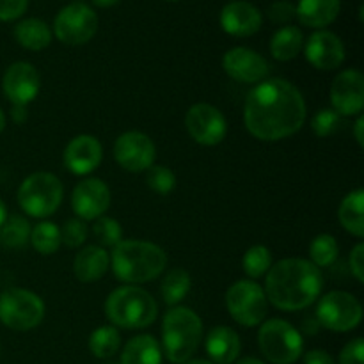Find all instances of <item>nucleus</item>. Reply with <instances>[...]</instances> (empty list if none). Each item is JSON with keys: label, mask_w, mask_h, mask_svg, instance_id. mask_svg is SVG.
Returning a JSON list of instances; mask_svg holds the SVG:
<instances>
[{"label": "nucleus", "mask_w": 364, "mask_h": 364, "mask_svg": "<svg viewBox=\"0 0 364 364\" xmlns=\"http://www.w3.org/2000/svg\"><path fill=\"white\" fill-rule=\"evenodd\" d=\"M340 364H364V341L354 338L343 347L340 354Z\"/></svg>", "instance_id": "4c0bfd02"}, {"label": "nucleus", "mask_w": 364, "mask_h": 364, "mask_svg": "<svg viewBox=\"0 0 364 364\" xmlns=\"http://www.w3.org/2000/svg\"><path fill=\"white\" fill-rule=\"evenodd\" d=\"M121 364H162V348L149 334L135 336L124 345Z\"/></svg>", "instance_id": "b1692460"}, {"label": "nucleus", "mask_w": 364, "mask_h": 364, "mask_svg": "<svg viewBox=\"0 0 364 364\" xmlns=\"http://www.w3.org/2000/svg\"><path fill=\"white\" fill-rule=\"evenodd\" d=\"M121 347L119 331L112 326H103L89 336V350L98 359H110Z\"/></svg>", "instance_id": "c85d7f7f"}, {"label": "nucleus", "mask_w": 364, "mask_h": 364, "mask_svg": "<svg viewBox=\"0 0 364 364\" xmlns=\"http://www.w3.org/2000/svg\"><path fill=\"white\" fill-rule=\"evenodd\" d=\"M192 287L191 274L185 269H173L164 276L162 284H160V294H162L164 302L171 308L180 304L188 295Z\"/></svg>", "instance_id": "cd10ccee"}, {"label": "nucleus", "mask_w": 364, "mask_h": 364, "mask_svg": "<svg viewBox=\"0 0 364 364\" xmlns=\"http://www.w3.org/2000/svg\"><path fill=\"white\" fill-rule=\"evenodd\" d=\"M304 364H336L333 355L327 354L326 350H309L304 354Z\"/></svg>", "instance_id": "79ce46f5"}, {"label": "nucleus", "mask_w": 364, "mask_h": 364, "mask_svg": "<svg viewBox=\"0 0 364 364\" xmlns=\"http://www.w3.org/2000/svg\"><path fill=\"white\" fill-rule=\"evenodd\" d=\"M31 230L32 228L27 219L20 215H7V219L0 226V244L11 249L23 247L31 238Z\"/></svg>", "instance_id": "7c9ffc66"}, {"label": "nucleus", "mask_w": 364, "mask_h": 364, "mask_svg": "<svg viewBox=\"0 0 364 364\" xmlns=\"http://www.w3.org/2000/svg\"><path fill=\"white\" fill-rule=\"evenodd\" d=\"M92 237L96 238L100 247H116L121 240H123V231H121L119 223L112 217L102 215L100 219L95 220L92 226Z\"/></svg>", "instance_id": "72a5a7b5"}, {"label": "nucleus", "mask_w": 364, "mask_h": 364, "mask_svg": "<svg viewBox=\"0 0 364 364\" xmlns=\"http://www.w3.org/2000/svg\"><path fill=\"white\" fill-rule=\"evenodd\" d=\"M0 352H2V347H0Z\"/></svg>", "instance_id": "864d4df0"}, {"label": "nucleus", "mask_w": 364, "mask_h": 364, "mask_svg": "<svg viewBox=\"0 0 364 364\" xmlns=\"http://www.w3.org/2000/svg\"><path fill=\"white\" fill-rule=\"evenodd\" d=\"M45 318V302L34 291L9 288L0 294V322L13 331H31Z\"/></svg>", "instance_id": "6e6552de"}, {"label": "nucleus", "mask_w": 364, "mask_h": 364, "mask_svg": "<svg viewBox=\"0 0 364 364\" xmlns=\"http://www.w3.org/2000/svg\"><path fill=\"white\" fill-rule=\"evenodd\" d=\"M306 121V102L301 91L284 78L263 80L249 92L244 123L259 141L274 142L291 137Z\"/></svg>", "instance_id": "f257e3e1"}, {"label": "nucleus", "mask_w": 364, "mask_h": 364, "mask_svg": "<svg viewBox=\"0 0 364 364\" xmlns=\"http://www.w3.org/2000/svg\"><path fill=\"white\" fill-rule=\"evenodd\" d=\"M110 206V191L98 178H87L75 187L71 194V208L80 220H96Z\"/></svg>", "instance_id": "dca6fc26"}, {"label": "nucleus", "mask_w": 364, "mask_h": 364, "mask_svg": "<svg viewBox=\"0 0 364 364\" xmlns=\"http://www.w3.org/2000/svg\"><path fill=\"white\" fill-rule=\"evenodd\" d=\"M338 219L345 231L354 237H364V191L355 188L343 198L338 208Z\"/></svg>", "instance_id": "393cba45"}, {"label": "nucleus", "mask_w": 364, "mask_h": 364, "mask_svg": "<svg viewBox=\"0 0 364 364\" xmlns=\"http://www.w3.org/2000/svg\"><path fill=\"white\" fill-rule=\"evenodd\" d=\"M331 109L340 116H359L364 107V77L359 70H345L331 85Z\"/></svg>", "instance_id": "4468645a"}, {"label": "nucleus", "mask_w": 364, "mask_h": 364, "mask_svg": "<svg viewBox=\"0 0 364 364\" xmlns=\"http://www.w3.org/2000/svg\"><path fill=\"white\" fill-rule=\"evenodd\" d=\"M85 240H87V226H85L84 220L70 219L64 223L63 230H60V242L63 244L75 249L80 247Z\"/></svg>", "instance_id": "e433bc0d"}, {"label": "nucleus", "mask_w": 364, "mask_h": 364, "mask_svg": "<svg viewBox=\"0 0 364 364\" xmlns=\"http://www.w3.org/2000/svg\"><path fill=\"white\" fill-rule=\"evenodd\" d=\"M98 31V16L89 6L80 2L63 7L53 21V32L64 45H85Z\"/></svg>", "instance_id": "9b49d317"}, {"label": "nucleus", "mask_w": 364, "mask_h": 364, "mask_svg": "<svg viewBox=\"0 0 364 364\" xmlns=\"http://www.w3.org/2000/svg\"><path fill=\"white\" fill-rule=\"evenodd\" d=\"M304 53L308 63L320 71L338 70L345 60L343 41L329 31H316L309 36Z\"/></svg>", "instance_id": "a211bd4d"}, {"label": "nucleus", "mask_w": 364, "mask_h": 364, "mask_svg": "<svg viewBox=\"0 0 364 364\" xmlns=\"http://www.w3.org/2000/svg\"><path fill=\"white\" fill-rule=\"evenodd\" d=\"M105 315L114 326L123 329H144L156 320L159 306L144 288L127 284L116 288L107 297Z\"/></svg>", "instance_id": "39448f33"}, {"label": "nucleus", "mask_w": 364, "mask_h": 364, "mask_svg": "<svg viewBox=\"0 0 364 364\" xmlns=\"http://www.w3.org/2000/svg\"><path fill=\"white\" fill-rule=\"evenodd\" d=\"M269 18L274 23H288L290 20H294L295 16V6L287 0H279V2H274L269 7Z\"/></svg>", "instance_id": "58836bf2"}, {"label": "nucleus", "mask_w": 364, "mask_h": 364, "mask_svg": "<svg viewBox=\"0 0 364 364\" xmlns=\"http://www.w3.org/2000/svg\"><path fill=\"white\" fill-rule=\"evenodd\" d=\"M103 148L92 135H77L64 149V166L77 176H87L102 164Z\"/></svg>", "instance_id": "6ab92c4d"}, {"label": "nucleus", "mask_w": 364, "mask_h": 364, "mask_svg": "<svg viewBox=\"0 0 364 364\" xmlns=\"http://www.w3.org/2000/svg\"><path fill=\"white\" fill-rule=\"evenodd\" d=\"M102 364H121L119 361H112V359H107L105 363H102Z\"/></svg>", "instance_id": "3c124183"}, {"label": "nucleus", "mask_w": 364, "mask_h": 364, "mask_svg": "<svg viewBox=\"0 0 364 364\" xmlns=\"http://www.w3.org/2000/svg\"><path fill=\"white\" fill-rule=\"evenodd\" d=\"M64 188L59 178L52 173H34L25 178L18 188V205L27 215L46 219L63 203Z\"/></svg>", "instance_id": "423d86ee"}, {"label": "nucleus", "mask_w": 364, "mask_h": 364, "mask_svg": "<svg viewBox=\"0 0 364 364\" xmlns=\"http://www.w3.org/2000/svg\"><path fill=\"white\" fill-rule=\"evenodd\" d=\"M304 46V36L299 27L294 25H284L279 31L274 32L272 39H270V53L274 55V59L277 60H287L295 59L299 55V52Z\"/></svg>", "instance_id": "bb28decb"}, {"label": "nucleus", "mask_w": 364, "mask_h": 364, "mask_svg": "<svg viewBox=\"0 0 364 364\" xmlns=\"http://www.w3.org/2000/svg\"><path fill=\"white\" fill-rule=\"evenodd\" d=\"M14 39L23 48L39 52V50H45L52 41V31L39 18H27V20H21L20 23H16Z\"/></svg>", "instance_id": "a878e982"}, {"label": "nucleus", "mask_w": 364, "mask_h": 364, "mask_svg": "<svg viewBox=\"0 0 364 364\" xmlns=\"http://www.w3.org/2000/svg\"><path fill=\"white\" fill-rule=\"evenodd\" d=\"M205 348L210 363L213 364H233L240 354V336L231 327L217 326L208 333Z\"/></svg>", "instance_id": "412c9836"}, {"label": "nucleus", "mask_w": 364, "mask_h": 364, "mask_svg": "<svg viewBox=\"0 0 364 364\" xmlns=\"http://www.w3.org/2000/svg\"><path fill=\"white\" fill-rule=\"evenodd\" d=\"M28 242L32 244V247L43 256H50L53 252L59 251L60 247V230L57 228V224L53 223H39L38 226H34L31 230V238Z\"/></svg>", "instance_id": "c756f323"}, {"label": "nucleus", "mask_w": 364, "mask_h": 364, "mask_svg": "<svg viewBox=\"0 0 364 364\" xmlns=\"http://www.w3.org/2000/svg\"><path fill=\"white\" fill-rule=\"evenodd\" d=\"M363 130H364V117L359 114L358 116V121H355L354 124V135H355V141H358V144L361 146L364 144V135H363Z\"/></svg>", "instance_id": "c03bdc74"}, {"label": "nucleus", "mask_w": 364, "mask_h": 364, "mask_svg": "<svg viewBox=\"0 0 364 364\" xmlns=\"http://www.w3.org/2000/svg\"><path fill=\"white\" fill-rule=\"evenodd\" d=\"M4 128H6V114H4L2 109H0V134L4 132Z\"/></svg>", "instance_id": "8fccbe9b"}, {"label": "nucleus", "mask_w": 364, "mask_h": 364, "mask_svg": "<svg viewBox=\"0 0 364 364\" xmlns=\"http://www.w3.org/2000/svg\"><path fill=\"white\" fill-rule=\"evenodd\" d=\"M41 78L31 63H14L6 70L2 89L13 105H28L39 92Z\"/></svg>", "instance_id": "f3484780"}, {"label": "nucleus", "mask_w": 364, "mask_h": 364, "mask_svg": "<svg viewBox=\"0 0 364 364\" xmlns=\"http://www.w3.org/2000/svg\"><path fill=\"white\" fill-rule=\"evenodd\" d=\"M235 364H265V363L259 361V359H256V358H245V359H240V361L235 363Z\"/></svg>", "instance_id": "de8ad7c7"}, {"label": "nucleus", "mask_w": 364, "mask_h": 364, "mask_svg": "<svg viewBox=\"0 0 364 364\" xmlns=\"http://www.w3.org/2000/svg\"><path fill=\"white\" fill-rule=\"evenodd\" d=\"M340 9V0H299L295 16L306 27L323 28L336 20Z\"/></svg>", "instance_id": "5701e85b"}, {"label": "nucleus", "mask_w": 364, "mask_h": 364, "mask_svg": "<svg viewBox=\"0 0 364 364\" xmlns=\"http://www.w3.org/2000/svg\"><path fill=\"white\" fill-rule=\"evenodd\" d=\"M156 148L142 132H124L114 142V159L130 173H142L153 166Z\"/></svg>", "instance_id": "ddd939ff"}, {"label": "nucleus", "mask_w": 364, "mask_h": 364, "mask_svg": "<svg viewBox=\"0 0 364 364\" xmlns=\"http://www.w3.org/2000/svg\"><path fill=\"white\" fill-rule=\"evenodd\" d=\"M203 340V322L198 313L174 306L164 316L162 348L171 363L181 364L192 359Z\"/></svg>", "instance_id": "20e7f679"}, {"label": "nucleus", "mask_w": 364, "mask_h": 364, "mask_svg": "<svg viewBox=\"0 0 364 364\" xmlns=\"http://www.w3.org/2000/svg\"><path fill=\"white\" fill-rule=\"evenodd\" d=\"M181 364H213L210 361H205V359H188V361L181 363Z\"/></svg>", "instance_id": "09e8293b"}, {"label": "nucleus", "mask_w": 364, "mask_h": 364, "mask_svg": "<svg viewBox=\"0 0 364 364\" xmlns=\"http://www.w3.org/2000/svg\"><path fill=\"white\" fill-rule=\"evenodd\" d=\"M121 0H95V4L98 7H112L116 6V4H119Z\"/></svg>", "instance_id": "a18cd8bd"}, {"label": "nucleus", "mask_w": 364, "mask_h": 364, "mask_svg": "<svg viewBox=\"0 0 364 364\" xmlns=\"http://www.w3.org/2000/svg\"><path fill=\"white\" fill-rule=\"evenodd\" d=\"M348 263H350V272L359 283H364V245L358 244L350 252V258H348Z\"/></svg>", "instance_id": "a19ab883"}, {"label": "nucleus", "mask_w": 364, "mask_h": 364, "mask_svg": "<svg viewBox=\"0 0 364 364\" xmlns=\"http://www.w3.org/2000/svg\"><path fill=\"white\" fill-rule=\"evenodd\" d=\"M267 301L283 311H301L320 297L323 277L318 267L302 258H284L265 274Z\"/></svg>", "instance_id": "f03ea898"}, {"label": "nucleus", "mask_w": 364, "mask_h": 364, "mask_svg": "<svg viewBox=\"0 0 364 364\" xmlns=\"http://www.w3.org/2000/svg\"><path fill=\"white\" fill-rule=\"evenodd\" d=\"M148 187L160 196H167L176 187V176L173 171L166 166H151L146 174Z\"/></svg>", "instance_id": "f704fd0d"}, {"label": "nucleus", "mask_w": 364, "mask_h": 364, "mask_svg": "<svg viewBox=\"0 0 364 364\" xmlns=\"http://www.w3.org/2000/svg\"><path fill=\"white\" fill-rule=\"evenodd\" d=\"M109 252L100 245H87L82 249L73 262V272L80 283H95L109 270Z\"/></svg>", "instance_id": "4be33fe9"}, {"label": "nucleus", "mask_w": 364, "mask_h": 364, "mask_svg": "<svg viewBox=\"0 0 364 364\" xmlns=\"http://www.w3.org/2000/svg\"><path fill=\"white\" fill-rule=\"evenodd\" d=\"M242 267L244 272L247 274L251 279H258L263 277L272 267V255H270L269 247L265 245H252L245 251L244 259H242Z\"/></svg>", "instance_id": "473e14b6"}, {"label": "nucleus", "mask_w": 364, "mask_h": 364, "mask_svg": "<svg viewBox=\"0 0 364 364\" xmlns=\"http://www.w3.org/2000/svg\"><path fill=\"white\" fill-rule=\"evenodd\" d=\"M169 2H176V0H169Z\"/></svg>", "instance_id": "603ef678"}, {"label": "nucleus", "mask_w": 364, "mask_h": 364, "mask_svg": "<svg viewBox=\"0 0 364 364\" xmlns=\"http://www.w3.org/2000/svg\"><path fill=\"white\" fill-rule=\"evenodd\" d=\"M6 219H7V208H6V205H4L2 199H0V226H2L4 220Z\"/></svg>", "instance_id": "49530a36"}, {"label": "nucleus", "mask_w": 364, "mask_h": 364, "mask_svg": "<svg viewBox=\"0 0 364 364\" xmlns=\"http://www.w3.org/2000/svg\"><path fill=\"white\" fill-rule=\"evenodd\" d=\"M112 270L123 283L139 284L156 279L166 270L167 255L160 245L144 240H121L112 249Z\"/></svg>", "instance_id": "7ed1b4c3"}, {"label": "nucleus", "mask_w": 364, "mask_h": 364, "mask_svg": "<svg viewBox=\"0 0 364 364\" xmlns=\"http://www.w3.org/2000/svg\"><path fill=\"white\" fill-rule=\"evenodd\" d=\"M11 116H13V119L16 123H25L27 121V105H13Z\"/></svg>", "instance_id": "37998d69"}, {"label": "nucleus", "mask_w": 364, "mask_h": 364, "mask_svg": "<svg viewBox=\"0 0 364 364\" xmlns=\"http://www.w3.org/2000/svg\"><path fill=\"white\" fill-rule=\"evenodd\" d=\"M188 135L201 146H217L228 134L224 114L210 103H196L185 116Z\"/></svg>", "instance_id": "f8f14e48"}, {"label": "nucleus", "mask_w": 364, "mask_h": 364, "mask_svg": "<svg viewBox=\"0 0 364 364\" xmlns=\"http://www.w3.org/2000/svg\"><path fill=\"white\" fill-rule=\"evenodd\" d=\"M223 68L226 75L242 84H259L269 75V63L258 52L237 46L224 53Z\"/></svg>", "instance_id": "2eb2a0df"}, {"label": "nucleus", "mask_w": 364, "mask_h": 364, "mask_svg": "<svg viewBox=\"0 0 364 364\" xmlns=\"http://www.w3.org/2000/svg\"><path fill=\"white\" fill-rule=\"evenodd\" d=\"M258 345L267 361L272 364H294L304 352V340L301 333L290 322L279 318L262 323Z\"/></svg>", "instance_id": "0eeeda50"}, {"label": "nucleus", "mask_w": 364, "mask_h": 364, "mask_svg": "<svg viewBox=\"0 0 364 364\" xmlns=\"http://www.w3.org/2000/svg\"><path fill=\"white\" fill-rule=\"evenodd\" d=\"M226 308L231 318L244 327L262 326L269 313L265 290L251 279H242L231 284L226 291Z\"/></svg>", "instance_id": "1a4fd4ad"}, {"label": "nucleus", "mask_w": 364, "mask_h": 364, "mask_svg": "<svg viewBox=\"0 0 364 364\" xmlns=\"http://www.w3.org/2000/svg\"><path fill=\"white\" fill-rule=\"evenodd\" d=\"M338 252H340V247H338L336 238L329 233L316 235L309 244V258L313 265L318 269L333 265L338 258Z\"/></svg>", "instance_id": "2f4dec72"}, {"label": "nucleus", "mask_w": 364, "mask_h": 364, "mask_svg": "<svg viewBox=\"0 0 364 364\" xmlns=\"http://www.w3.org/2000/svg\"><path fill=\"white\" fill-rule=\"evenodd\" d=\"M28 0H0V21L20 18L27 11Z\"/></svg>", "instance_id": "ea45409f"}, {"label": "nucleus", "mask_w": 364, "mask_h": 364, "mask_svg": "<svg viewBox=\"0 0 364 364\" xmlns=\"http://www.w3.org/2000/svg\"><path fill=\"white\" fill-rule=\"evenodd\" d=\"M263 16L258 7L245 0H233L220 11V27L235 38H247L262 27Z\"/></svg>", "instance_id": "aec40b11"}, {"label": "nucleus", "mask_w": 364, "mask_h": 364, "mask_svg": "<svg viewBox=\"0 0 364 364\" xmlns=\"http://www.w3.org/2000/svg\"><path fill=\"white\" fill-rule=\"evenodd\" d=\"M341 116L334 109H320L311 119V130L316 137H329L340 128Z\"/></svg>", "instance_id": "c9c22d12"}, {"label": "nucleus", "mask_w": 364, "mask_h": 364, "mask_svg": "<svg viewBox=\"0 0 364 364\" xmlns=\"http://www.w3.org/2000/svg\"><path fill=\"white\" fill-rule=\"evenodd\" d=\"M316 318L326 329L334 333H348L361 323L363 306L352 294L331 291L318 301Z\"/></svg>", "instance_id": "9d476101"}]
</instances>
